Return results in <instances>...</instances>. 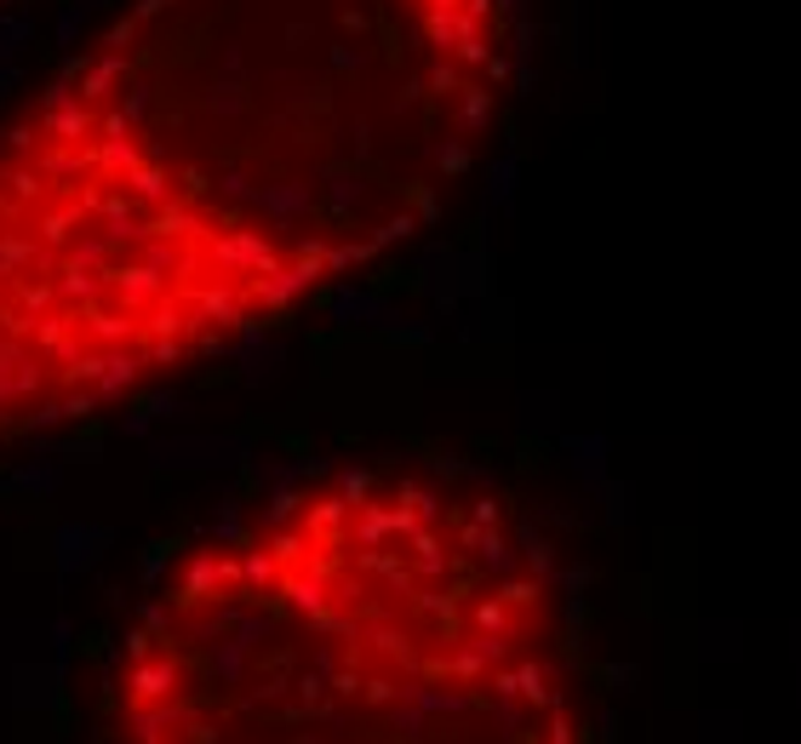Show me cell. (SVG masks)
<instances>
[{
	"mask_svg": "<svg viewBox=\"0 0 801 744\" xmlns=\"http://www.w3.org/2000/svg\"><path fill=\"white\" fill-rule=\"evenodd\" d=\"M516 0H126L0 121V447L75 430L424 235Z\"/></svg>",
	"mask_w": 801,
	"mask_h": 744,
	"instance_id": "cell-1",
	"label": "cell"
},
{
	"mask_svg": "<svg viewBox=\"0 0 801 744\" xmlns=\"http://www.w3.org/2000/svg\"><path fill=\"white\" fill-rule=\"evenodd\" d=\"M544 545L498 492L332 469L167 568L109 670V744H584Z\"/></svg>",
	"mask_w": 801,
	"mask_h": 744,
	"instance_id": "cell-2",
	"label": "cell"
}]
</instances>
